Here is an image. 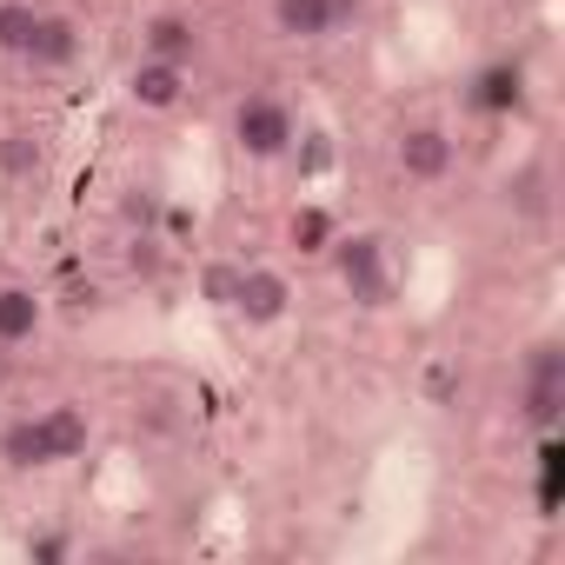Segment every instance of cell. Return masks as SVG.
<instances>
[{
    "mask_svg": "<svg viewBox=\"0 0 565 565\" xmlns=\"http://www.w3.org/2000/svg\"><path fill=\"white\" fill-rule=\"evenodd\" d=\"M366 0H273V34L279 41H333L360 21Z\"/></svg>",
    "mask_w": 565,
    "mask_h": 565,
    "instance_id": "277c9868",
    "label": "cell"
},
{
    "mask_svg": "<svg viewBox=\"0 0 565 565\" xmlns=\"http://www.w3.org/2000/svg\"><path fill=\"white\" fill-rule=\"evenodd\" d=\"M519 419H525L539 439L558 433V419H565V353H558V347H539V353H532L525 386H519Z\"/></svg>",
    "mask_w": 565,
    "mask_h": 565,
    "instance_id": "3957f363",
    "label": "cell"
},
{
    "mask_svg": "<svg viewBox=\"0 0 565 565\" xmlns=\"http://www.w3.org/2000/svg\"><path fill=\"white\" fill-rule=\"evenodd\" d=\"M140 54L173 61V67H193V61H200V28H193V14H153L147 34H140Z\"/></svg>",
    "mask_w": 565,
    "mask_h": 565,
    "instance_id": "ba28073f",
    "label": "cell"
},
{
    "mask_svg": "<svg viewBox=\"0 0 565 565\" xmlns=\"http://www.w3.org/2000/svg\"><path fill=\"white\" fill-rule=\"evenodd\" d=\"M127 94H134V107H147V114H173V107L186 100V67L140 54V67L127 74Z\"/></svg>",
    "mask_w": 565,
    "mask_h": 565,
    "instance_id": "52a82bcc",
    "label": "cell"
},
{
    "mask_svg": "<svg viewBox=\"0 0 565 565\" xmlns=\"http://www.w3.org/2000/svg\"><path fill=\"white\" fill-rule=\"evenodd\" d=\"M81 61V21L74 14H41V34H34V47H28V67H74Z\"/></svg>",
    "mask_w": 565,
    "mask_h": 565,
    "instance_id": "30bf717a",
    "label": "cell"
},
{
    "mask_svg": "<svg viewBox=\"0 0 565 565\" xmlns=\"http://www.w3.org/2000/svg\"><path fill=\"white\" fill-rule=\"evenodd\" d=\"M233 313L246 327H279L294 313V279L279 266H239V294H233Z\"/></svg>",
    "mask_w": 565,
    "mask_h": 565,
    "instance_id": "8992f818",
    "label": "cell"
},
{
    "mask_svg": "<svg viewBox=\"0 0 565 565\" xmlns=\"http://www.w3.org/2000/svg\"><path fill=\"white\" fill-rule=\"evenodd\" d=\"M41 320H47V307L34 287H0V347H28L41 333Z\"/></svg>",
    "mask_w": 565,
    "mask_h": 565,
    "instance_id": "7c38bea8",
    "label": "cell"
},
{
    "mask_svg": "<svg viewBox=\"0 0 565 565\" xmlns=\"http://www.w3.org/2000/svg\"><path fill=\"white\" fill-rule=\"evenodd\" d=\"M34 419H41V439H47V459H54V466L81 459V452H87V439H94L87 406H47V413H34Z\"/></svg>",
    "mask_w": 565,
    "mask_h": 565,
    "instance_id": "9c48e42d",
    "label": "cell"
},
{
    "mask_svg": "<svg viewBox=\"0 0 565 565\" xmlns=\"http://www.w3.org/2000/svg\"><path fill=\"white\" fill-rule=\"evenodd\" d=\"M0 466H8V472H47V466H54V459H47V439H41V419H34V413L0 426Z\"/></svg>",
    "mask_w": 565,
    "mask_h": 565,
    "instance_id": "8fae6325",
    "label": "cell"
},
{
    "mask_svg": "<svg viewBox=\"0 0 565 565\" xmlns=\"http://www.w3.org/2000/svg\"><path fill=\"white\" fill-rule=\"evenodd\" d=\"M327 253H333V273H340V287H347L353 307H366V313L393 307V266H386V239L380 233H333Z\"/></svg>",
    "mask_w": 565,
    "mask_h": 565,
    "instance_id": "6da1fadb",
    "label": "cell"
},
{
    "mask_svg": "<svg viewBox=\"0 0 565 565\" xmlns=\"http://www.w3.org/2000/svg\"><path fill=\"white\" fill-rule=\"evenodd\" d=\"M294 140H300V120H294V107L279 94H246L233 107V147L246 160H287Z\"/></svg>",
    "mask_w": 565,
    "mask_h": 565,
    "instance_id": "7a4b0ae2",
    "label": "cell"
},
{
    "mask_svg": "<svg viewBox=\"0 0 565 565\" xmlns=\"http://www.w3.org/2000/svg\"><path fill=\"white\" fill-rule=\"evenodd\" d=\"M153 266H160V253H153V239H140L134 246V273H153Z\"/></svg>",
    "mask_w": 565,
    "mask_h": 565,
    "instance_id": "d6986e66",
    "label": "cell"
},
{
    "mask_svg": "<svg viewBox=\"0 0 565 565\" xmlns=\"http://www.w3.org/2000/svg\"><path fill=\"white\" fill-rule=\"evenodd\" d=\"M41 14H47V8H34V0H0V54L28 61V47H34V34H41Z\"/></svg>",
    "mask_w": 565,
    "mask_h": 565,
    "instance_id": "4fadbf2b",
    "label": "cell"
},
{
    "mask_svg": "<svg viewBox=\"0 0 565 565\" xmlns=\"http://www.w3.org/2000/svg\"><path fill=\"white\" fill-rule=\"evenodd\" d=\"M393 160H399V173H406V180L433 186V180H446V173H452V160H459V140H452L439 120H413V127H399V140H393Z\"/></svg>",
    "mask_w": 565,
    "mask_h": 565,
    "instance_id": "5b68a950",
    "label": "cell"
},
{
    "mask_svg": "<svg viewBox=\"0 0 565 565\" xmlns=\"http://www.w3.org/2000/svg\"><path fill=\"white\" fill-rule=\"evenodd\" d=\"M512 200H519L525 213H539V206H545V193H539V173H519V180H512Z\"/></svg>",
    "mask_w": 565,
    "mask_h": 565,
    "instance_id": "ac0fdd59",
    "label": "cell"
},
{
    "mask_svg": "<svg viewBox=\"0 0 565 565\" xmlns=\"http://www.w3.org/2000/svg\"><path fill=\"white\" fill-rule=\"evenodd\" d=\"M0 173H14V180L41 173V140L34 134H8V140H0Z\"/></svg>",
    "mask_w": 565,
    "mask_h": 565,
    "instance_id": "e0dca14e",
    "label": "cell"
},
{
    "mask_svg": "<svg viewBox=\"0 0 565 565\" xmlns=\"http://www.w3.org/2000/svg\"><path fill=\"white\" fill-rule=\"evenodd\" d=\"M233 294H239V266H233V259H213V266L200 273V300L233 313Z\"/></svg>",
    "mask_w": 565,
    "mask_h": 565,
    "instance_id": "2e32d148",
    "label": "cell"
},
{
    "mask_svg": "<svg viewBox=\"0 0 565 565\" xmlns=\"http://www.w3.org/2000/svg\"><path fill=\"white\" fill-rule=\"evenodd\" d=\"M333 233H340V226H333V213H327V206H300V213L287 220V239H294L300 253H327V246H333Z\"/></svg>",
    "mask_w": 565,
    "mask_h": 565,
    "instance_id": "9a60e30c",
    "label": "cell"
},
{
    "mask_svg": "<svg viewBox=\"0 0 565 565\" xmlns=\"http://www.w3.org/2000/svg\"><path fill=\"white\" fill-rule=\"evenodd\" d=\"M519 100H525V74H519L512 61L486 67V74H479V87H472V107H486V114H512Z\"/></svg>",
    "mask_w": 565,
    "mask_h": 565,
    "instance_id": "5bb4252c",
    "label": "cell"
}]
</instances>
